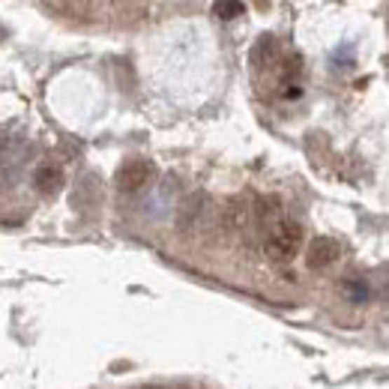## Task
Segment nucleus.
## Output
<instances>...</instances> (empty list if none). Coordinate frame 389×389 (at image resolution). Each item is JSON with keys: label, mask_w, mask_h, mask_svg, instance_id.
Listing matches in <instances>:
<instances>
[{"label": "nucleus", "mask_w": 389, "mask_h": 389, "mask_svg": "<svg viewBox=\"0 0 389 389\" xmlns=\"http://www.w3.org/2000/svg\"><path fill=\"white\" fill-rule=\"evenodd\" d=\"M213 13H216L221 21H231V18H237V15L246 13V6H243V0H216Z\"/></svg>", "instance_id": "6e6552de"}, {"label": "nucleus", "mask_w": 389, "mask_h": 389, "mask_svg": "<svg viewBox=\"0 0 389 389\" xmlns=\"http://www.w3.org/2000/svg\"><path fill=\"white\" fill-rule=\"evenodd\" d=\"M252 213L261 228H273L282 221V204H279V198H261V201L252 207Z\"/></svg>", "instance_id": "39448f33"}, {"label": "nucleus", "mask_w": 389, "mask_h": 389, "mask_svg": "<svg viewBox=\"0 0 389 389\" xmlns=\"http://www.w3.org/2000/svg\"><path fill=\"white\" fill-rule=\"evenodd\" d=\"M339 261V243L329 237H318L311 240V246L306 252V266L308 270H327L329 264Z\"/></svg>", "instance_id": "7ed1b4c3"}, {"label": "nucleus", "mask_w": 389, "mask_h": 389, "mask_svg": "<svg viewBox=\"0 0 389 389\" xmlns=\"http://www.w3.org/2000/svg\"><path fill=\"white\" fill-rule=\"evenodd\" d=\"M204 213V195H192V198H186V201L180 204V213H177V228H192L198 216Z\"/></svg>", "instance_id": "423d86ee"}, {"label": "nucleus", "mask_w": 389, "mask_h": 389, "mask_svg": "<svg viewBox=\"0 0 389 389\" xmlns=\"http://www.w3.org/2000/svg\"><path fill=\"white\" fill-rule=\"evenodd\" d=\"M299 246H303V228L296 225V221H279V225H273L270 233H266V258L275 261V264H287L296 258Z\"/></svg>", "instance_id": "f257e3e1"}, {"label": "nucleus", "mask_w": 389, "mask_h": 389, "mask_svg": "<svg viewBox=\"0 0 389 389\" xmlns=\"http://www.w3.org/2000/svg\"><path fill=\"white\" fill-rule=\"evenodd\" d=\"M150 180H153V162H147V159H126L123 165H120L117 177H114L117 189L126 192V195L141 192Z\"/></svg>", "instance_id": "f03ea898"}, {"label": "nucleus", "mask_w": 389, "mask_h": 389, "mask_svg": "<svg viewBox=\"0 0 389 389\" xmlns=\"http://www.w3.org/2000/svg\"><path fill=\"white\" fill-rule=\"evenodd\" d=\"M275 48H279V46H275V39L273 36H264V39H258V46L252 48L249 57H252L254 66H270L273 57H275Z\"/></svg>", "instance_id": "0eeeda50"}, {"label": "nucleus", "mask_w": 389, "mask_h": 389, "mask_svg": "<svg viewBox=\"0 0 389 389\" xmlns=\"http://www.w3.org/2000/svg\"><path fill=\"white\" fill-rule=\"evenodd\" d=\"M33 183H36V189L42 195H54L63 186V171L54 162H42L39 168L33 171Z\"/></svg>", "instance_id": "20e7f679"}, {"label": "nucleus", "mask_w": 389, "mask_h": 389, "mask_svg": "<svg viewBox=\"0 0 389 389\" xmlns=\"http://www.w3.org/2000/svg\"><path fill=\"white\" fill-rule=\"evenodd\" d=\"M344 294H348L350 303H369V296H371L369 285H365L362 279H348V282H344Z\"/></svg>", "instance_id": "1a4fd4ad"}]
</instances>
